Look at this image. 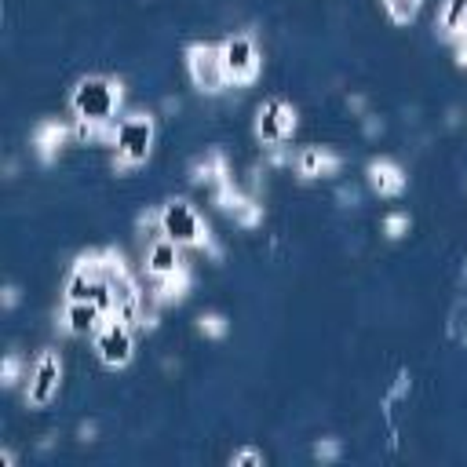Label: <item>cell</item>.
Here are the masks:
<instances>
[{"label":"cell","instance_id":"2e32d148","mask_svg":"<svg viewBox=\"0 0 467 467\" xmlns=\"http://www.w3.org/2000/svg\"><path fill=\"white\" fill-rule=\"evenodd\" d=\"M467 22V0H441V11H438V26L445 29V36H456Z\"/></svg>","mask_w":467,"mask_h":467},{"label":"cell","instance_id":"6da1fadb","mask_svg":"<svg viewBox=\"0 0 467 467\" xmlns=\"http://www.w3.org/2000/svg\"><path fill=\"white\" fill-rule=\"evenodd\" d=\"M124 102V88L120 80L106 77V73H88L73 84L69 91V113L77 120H95V124H113L117 109Z\"/></svg>","mask_w":467,"mask_h":467},{"label":"cell","instance_id":"5bb4252c","mask_svg":"<svg viewBox=\"0 0 467 467\" xmlns=\"http://www.w3.org/2000/svg\"><path fill=\"white\" fill-rule=\"evenodd\" d=\"M230 179V171H226V161H223V153H204V157H197L193 161V182H208V186H223Z\"/></svg>","mask_w":467,"mask_h":467},{"label":"cell","instance_id":"603a6c76","mask_svg":"<svg viewBox=\"0 0 467 467\" xmlns=\"http://www.w3.org/2000/svg\"><path fill=\"white\" fill-rule=\"evenodd\" d=\"M15 303H18V288L7 285V288H4V306H15Z\"/></svg>","mask_w":467,"mask_h":467},{"label":"cell","instance_id":"277c9868","mask_svg":"<svg viewBox=\"0 0 467 467\" xmlns=\"http://www.w3.org/2000/svg\"><path fill=\"white\" fill-rule=\"evenodd\" d=\"M91 347H95V358L106 365V368H124L135 354V332H131V321L117 317V314H106V321L91 332Z\"/></svg>","mask_w":467,"mask_h":467},{"label":"cell","instance_id":"8fae6325","mask_svg":"<svg viewBox=\"0 0 467 467\" xmlns=\"http://www.w3.org/2000/svg\"><path fill=\"white\" fill-rule=\"evenodd\" d=\"M365 175H368V186H372L379 197H394V193L405 190V171H401V164H394V161H387V157L368 161Z\"/></svg>","mask_w":467,"mask_h":467},{"label":"cell","instance_id":"44dd1931","mask_svg":"<svg viewBox=\"0 0 467 467\" xmlns=\"http://www.w3.org/2000/svg\"><path fill=\"white\" fill-rule=\"evenodd\" d=\"M230 463H234V467H259V463H263V452H259V449H241V452L230 456Z\"/></svg>","mask_w":467,"mask_h":467},{"label":"cell","instance_id":"ffe728a7","mask_svg":"<svg viewBox=\"0 0 467 467\" xmlns=\"http://www.w3.org/2000/svg\"><path fill=\"white\" fill-rule=\"evenodd\" d=\"M18 372H22V358L18 354H7L4 358V368H0V383L4 387H15L18 383Z\"/></svg>","mask_w":467,"mask_h":467},{"label":"cell","instance_id":"3957f363","mask_svg":"<svg viewBox=\"0 0 467 467\" xmlns=\"http://www.w3.org/2000/svg\"><path fill=\"white\" fill-rule=\"evenodd\" d=\"M157 230L168 234L171 241H179L182 248H208L212 244L208 223L201 219V212L186 197H171L157 208Z\"/></svg>","mask_w":467,"mask_h":467},{"label":"cell","instance_id":"30bf717a","mask_svg":"<svg viewBox=\"0 0 467 467\" xmlns=\"http://www.w3.org/2000/svg\"><path fill=\"white\" fill-rule=\"evenodd\" d=\"M106 321V310L95 299H66L62 306V328L73 336H91Z\"/></svg>","mask_w":467,"mask_h":467},{"label":"cell","instance_id":"4fadbf2b","mask_svg":"<svg viewBox=\"0 0 467 467\" xmlns=\"http://www.w3.org/2000/svg\"><path fill=\"white\" fill-rule=\"evenodd\" d=\"M66 135H69L66 124H58V120H40L36 131H33V146H36L40 161H51V157L58 153V146L66 142Z\"/></svg>","mask_w":467,"mask_h":467},{"label":"cell","instance_id":"cb8c5ba5","mask_svg":"<svg viewBox=\"0 0 467 467\" xmlns=\"http://www.w3.org/2000/svg\"><path fill=\"white\" fill-rule=\"evenodd\" d=\"M11 463H15V452H11V449H4V452H0V467H11Z\"/></svg>","mask_w":467,"mask_h":467},{"label":"cell","instance_id":"7a4b0ae2","mask_svg":"<svg viewBox=\"0 0 467 467\" xmlns=\"http://www.w3.org/2000/svg\"><path fill=\"white\" fill-rule=\"evenodd\" d=\"M153 139H157V124L150 113H142V109L124 113L113 128V164L117 168L146 164V157L153 153Z\"/></svg>","mask_w":467,"mask_h":467},{"label":"cell","instance_id":"5b68a950","mask_svg":"<svg viewBox=\"0 0 467 467\" xmlns=\"http://www.w3.org/2000/svg\"><path fill=\"white\" fill-rule=\"evenodd\" d=\"M186 73H190L193 88L204 91V95H215L230 84L219 44H190L186 47Z\"/></svg>","mask_w":467,"mask_h":467},{"label":"cell","instance_id":"9a60e30c","mask_svg":"<svg viewBox=\"0 0 467 467\" xmlns=\"http://www.w3.org/2000/svg\"><path fill=\"white\" fill-rule=\"evenodd\" d=\"M186 288H190V270L182 266V270H175V274H168V277L157 281V299L161 303H179L186 296Z\"/></svg>","mask_w":467,"mask_h":467},{"label":"cell","instance_id":"7402d4cb","mask_svg":"<svg viewBox=\"0 0 467 467\" xmlns=\"http://www.w3.org/2000/svg\"><path fill=\"white\" fill-rule=\"evenodd\" d=\"M314 456H317V460H336V456H339V445H336V441H317V445H314Z\"/></svg>","mask_w":467,"mask_h":467},{"label":"cell","instance_id":"52a82bcc","mask_svg":"<svg viewBox=\"0 0 467 467\" xmlns=\"http://www.w3.org/2000/svg\"><path fill=\"white\" fill-rule=\"evenodd\" d=\"M296 106L285 102V99H266L259 109H255V139L263 146H281L292 131H296Z\"/></svg>","mask_w":467,"mask_h":467},{"label":"cell","instance_id":"9c48e42d","mask_svg":"<svg viewBox=\"0 0 467 467\" xmlns=\"http://www.w3.org/2000/svg\"><path fill=\"white\" fill-rule=\"evenodd\" d=\"M142 266H146V274H150L153 281H161V277H168V274L182 270V266H186V263H182V244H179V241H171L168 234H161V230H157V237L146 244Z\"/></svg>","mask_w":467,"mask_h":467},{"label":"cell","instance_id":"7c38bea8","mask_svg":"<svg viewBox=\"0 0 467 467\" xmlns=\"http://www.w3.org/2000/svg\"><path fill=\"white\" fill-rule=\"evenodd\" d=\"M339 153H332L328 146H303L299 153H296V168H299V175H306V179H317V175H336L339 171Z\"/></svg>","mask_w":467,"mask_h":467},{"label":"cell","instance_id":"ba28073f","mask_svg":"<svg viewBox=\"0 0 467 467\" xmlns=\"http://www.w3.org/2000/svg\"><path fill=\"white\" fill-rule=\"evenodd\" d=\"M58 387H62V358L58 350H44L26 376V401L33 409H44L58 394Z\"/></svg>","mask_w":467,"mask_h":467},{"label":"cell","instance_id":"d6986e66","mask_svg":"<svg viewBox=\"0 0 467 467\" xmlns=\"http://www.w3.org/2000/svg\"><path fill=\"white\" fill-rule=\"evenodd\" d=\"M409 226H412V223H409L405 212H390V215L383 219V234H387V237H401V234H409Z\"/></svg>","mask_w":467,"mask_h":467},{"label":"cell","instance_id":"8992f818","mask_svg":"<svg viewBox=\"0 0 467 467\" xmlns=\"http://www.w3.org/2000/svg\"><path fill=\"white\" fill-rule=\"evenodd\" d=\"M219 51H223V66H226L230 84H252V80L259 77L263 55H259V44H255L248 33H230V36H223Z\"/></svg>","mask_w":467,"mask_h":467},{"label":"cell","instance_id":"ac0fdd59","mask_svg":"<svg viewBox=\"0 0 467 467\" xmlns=\"http://www.w3.org/2000/svg\"><path fill=\"white\" fill-rule=\"evenodd\" d=\"M197 328H201L204 336H215V339H219V336H226V317H223V314H201V317H197Z\"/></svg>","mask_w":467,"mask_h":467},{"label":"cell","instance_id":"e0dca14e","mask_svg":"<svg viewBox=\"0 0 467 467\" xmlns=\"http://www.w3.org/2000/svg\"><path fill=\"white\" fill-rule=\"evenodd\" d=\"M383 7L394 22H412L416 11H420V0H383Z\"/></svg>","mask_w":467,"mask_h":467}]
</instances>
